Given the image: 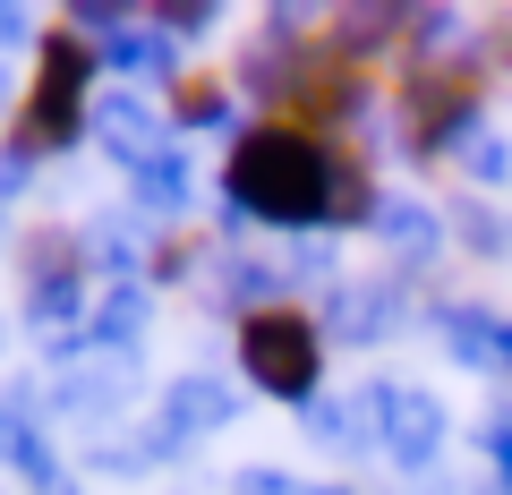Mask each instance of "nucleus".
<instances>
[{
    "label": "nucleus",
    "instance_id": "obj_1",
    "mask_svg": "<svg viewBox=\"0 0 512 495\" xmlns=\"http://www.w3.org/2000/svg\"><path fill=\"white\" fill-rule=\"evenodd\" d=\"M384 188L359 171L342 137L308 120H248V137L222 163V239L239 231H282V239H333L367 231Z\"/></svg>",
    "mask_w": 512,
    "mask_h": 495
},
{
    "label": "nucleus",
    "instance_id": "obj_2",
    "mask_svg": "<svg viewBox=\"0 0 512 495\" xmlns=\"http://www.w3.org/2000/svg\"><path fill=\"white\" fill-rule=\"evenodd\" d=\"M94 94H103V52H94L86 35H69V26H52L43 52H35L26 111H18V129H9V154H26V163L77 154L86 129H94Z\"/></svg>",
    "mask_w": 512,
    "mask_h": 495
},
{
    "label": "nucleus",
    "instance_id": "obj_3",
    "mask_svg": "<svg viewBox=\"0 0 512 495\" xmlns=\"http://www.w3.org/2000/svg\"><path fill=\"white\" fill-rule=\"evenodd\" d=\"M325 325H316L308 299H291V308H265L239 325V376H248L256 393H274V402L308 410L316 393H325Z\"/></svg>",
    "mask_w": 512,
    "mask_h": 495
},
{
    "label": "nucleus",
    "instance_id": "obj_4",
    "mask_svg": "<svg viewBox=\"0 0 512 495\" xmlns=\"http://www.w3.org/2000/svg\"><path fill=\"white\" fill-rule=\"evenodd\" d=\"M359 419H367V444H376L402 478H427L444 453H453V410H444L436 385L367 376V385H359Z\"/></svg>",
    "mask_w": 512,
    "mask_h": 495
},
{
    "label": "nucleus",
    "instance_id": "obj_5",
    "mask_svg": "<svg viewBox=\"0 0 512 495\" xmlns=\"http://www.w3.org/2000/svg\"><path fill=\"white\" fill-rule=\"evenodd\" d=\"M26 291H18V316L43 333V342H60V333H86V316H94V274H86V257H77V231L69 222H43V231H26Z\"/></svg>",
    "mask_w": 512,
    "mask_h": 495
},
{
    "label": "nucleus",
    "instance_id": "obj_6",
    "mask_svg": "<svg viewBox=\"0 0 512 495\" xmlns=\"http://www.w3.org/2000/svg\"><path fill=\"white\" fill-rule=\"evenodd\" d=\"M86 146H103L111 163L137 180L146 163H163V154L180 146V129H171V103H163V94H146V86H103V94H94Z\"/></svg>",
    "mask_w": 512,
    "mask_h": 495
},
{
    "label": "nucleus",
    "instance_id": "obj_7",
    "mask_svg": "<svg viewBox=\"0 0 512 495\" xmlns=\"http://www.w3.org/2000/svg\"><path fill=\"white\" fill-rule=\"evenodd\" d=\"M316 325H325L333 350H376L410 325V282L402 274H350L316 299Z\"/></svg>",
    "mask_w": 512,
    "mask_h": 495
},
{
    "label": "nucleus",
    "instance_id": "obj_8",
    "mask_svg": "<svg viewBox=\"0 0 512 495\" xmlns=\"http://www.w3.org/2000/svg\"><path fill=\"white\" fill-rule=\"evenodd\" d=\"M0 470L26 478L35 495H69V470H60V444H52V402L35 393V376L0 385Z\"/></svg>",
    "mask_w": 512,
    "mask_h": 495
},
{
    "label": "nucleus",
    "instance_id": "obj_9",
    "mask_svg": "<svg viewBox=\"0 0 512 495\" xmlns=\"http://www.w3.org/2000/svg\"><path fill=\"white\" fill-rule=\"evenodd\" d=\"M367 239H376V257L410 282V274H427V265L453 248V214L427 205V197H410V188H384L376 214H367Z\"/></svg>",
    "mask_w": 512,
    "mask_h": 495
},
{
    "label": "nucleus",
    "instance_id": "obj_10",
    "mask_svg": "<svg viewBox=\"0 0 512 495\" xmlns=\"http://www.w3.org/2000/svg\"><path fill=\"white\" fill-rule=\"evenodd\" d=\"M154 427L171 436V453H188V444L239 427V385L222 376V367H180V376L154 393Z\"/></svg>",
    "mask_w": 512,
    "mask_h": 495
},
{
    "label": "nucleus",
    "instance_id": "obj_11",
    "mask_svg": "<svg viewBox=\"0 0 512 495\" xmlns=\"http://www.w3.org/2000/svg\"><path fill=\"white\" fill-rule=\"evenodd\" d=\"M436 342L470 376H512V316L487 299H436Z\"/></svg>",
    "mask_w": 512,
    "mask_h": 495
},
{
    "label": "nucleus",
    "instance_id": "obj_12",
    "mask_svg": "<svg viewBox=\"0 0 512 495\" xmlns=\"http://www.w3.org/2000/svg\"><path fill=\"white\" fill-rule=\"evenodd\" d=\"M137 402V359H86V367H69V376H60L52 385V410H69V419H86V427H120V410Z\"/></svg>",
    "mask_w": 512,
    "mask_h": 495
},
{
    "label": "nucleus",
    "instance_id": "obj_13",
    "mask_svg": "<svg viewBox=\"0 0 512 495\" xmlns=\"http://www.w3.org/2000/svg\"><path fill=\"white\" fill-rule=\"evenodd\" d=\"M103 69H111V77H137L146 94H154V86H171V94L188 86V52L163 35V18H154V9L128 26V35H111V43H103Z\"/></svg>",
    "mask_w": 512,
    "mask_h": 495
},
{
    "label": "nucleus",
    "instance_id": "obj_14",
    "mask_svg": "<svg viewBox=\"0 0 512 495\" xmlns=\"http://www.w3.org/2000/svg\"><path fill=\"white\" fill-rule=\"evenodd\" d=\"M146 325H154V282H111L86 316V350L94 359H146Z\"/></svg>",
    "mask_w": 512,
    "mask_h": 495
},
{
    "label": "nucleus",
    "instance_id": "obj_15",
    "mask_svg": "<svg viewBox=\"0 0 512 495\" xmlns=\"http://www.w3.org/2000/svg\"><path fill=\"white\" fill-rule=\"evenodd\" d=\"M128 214L146 222V231H180V222L197 214V163H188L180 146H171L163 163H146L128 180Z\"/></svg>",
    "mask_w": 512,
    "mask_h": 495
},
{
    "label": "nucleus",
    "instance_id": "obj_16",
    "mask_svg": "<svg viewBox=\"0 0 512 495\" xmlns=\"http://www.w3.org/2000/svg\"><path fill=\"white\" fill-rule=\"evenodd\" d=\"M171 129L239 146V137H248V120H239V86H231V77H188V86L171 94Z\"/></svg>",
    "mask_w": 512,
    "mask_h": 495
},
{
    "label": "nucleus",
    "instance_id": "obj_17",
    "mask_svg": "<svg viewBox=\"0 0 512 495\" xmlns=\"http://www.w3.org/2000/svg\"><path fill=\"white\" fill-rule=\"evenodd\" d=\"M299 436H308L316 453H376V444H367V419H359V393H333V385L299 410Z\"/></svg>",
    "mask_w": 512,
    "mask_h": 495
},
{
    "label": "nucleus",
    "instance_id": "obj_18",
    "mask_svg": "<svg viewBox=\"0 0 512 495\" xmlns=\"http://www.w3.org/2000/svg\"><path fill=\"white\" fill-rule=\"evenodd\" d=\"M453 180L461 188H478V197H495V188H512V137L495 129H478V137H461V154H453Z\"/></svg>",
    "mask_w": 512,
    "mask_h": 495
},
{
    "label": "nucleus",
    "instance_id": "obj_19",
    "mask_svg": "<svg viewBox=\"0 0 512 495\" xmlns=\"http://www.w3.org/2000/svg\"><path fill=\"white\" fill-rule=\"evenodd\" d=\"M453 248L504 265V257H512V214H504V205H487V197H461V205H453Z\"/></svg>",
    "mask_w": 512,
    "mask_h": 495
},
{
    "label": "nucleus",
    "instance_id": "obj_20",
    "mask_svg": "<svg viewBox=\"0 0 512 495\" xmlns=\"http://www.w3.org/2000/svg\"><path fill=\"white\" fill-rule=\"evenodd\" d=\"M231 495H350V487H333V478H299V470H274V461H248V470L231 478Z\"/></svg>",
    "mask_w": 512,
    "mask_h": 495
},
{
    "label": "nucleus",
    "instance_id": "obj_21",
    "mask_svg": "<svg viewBox=\"0 0 512 495\" xmlns=\"http://www.w3.org/2000/svg\"><path fill=\"white\" fill-rule=\"evenodd\" d=\"M154 18H163V35L188 52V43H214V35H222V18H231V9H214V0H163Z\"/></svg>",
    "mask_w": 512,
    "mask_h": 495
},
{
    "label": "nucleus",
    "instance_id": "obj_22",
    "mask_svg": "<svg viewBox=\"0 0 512 495\" xmlns=\"http://www.w3.org/2000/svg\"><path fill=\"white\" fill-rule=\"evenodd\" d=\"M478 444H487L495 495H512V402H495V410H487V427H478Z\"/></svg>",
    "mask_w": 512,
    "mask_h": 495
},
{
    "label": "nucleus",
    "instance_id": "obj_23",
    "mask_svg": "<svg viewBox=\"0 0 512 495\" xmlns=\"http://www.w3.org/2000/svg\"><path fill=\"white\" fill-rule=\"evenodd\" d=\"M43 35H52V26H43L35 9H18V0H0V60H18V52H43Z\"/></svg>",
    "mask_w": 512,
    "mask_h": 495
},
{
    "label": "nucleus",
    "instance_id": "obj_24",
    "mask_svg": "<svg viewBox=\"0 0 512 495\" xmlns=\"http://www.w3.org/2000/svg\"><path fill=\"white\" fill-rule=\"evenodd\" d=\"M18 111H26V86H18V60H0V120L18 129Z\"/></svg>",
    "mask_w": 512,
    "mask_h": 495
},
{
    "label": "nucleus",
    "instance_id": "obj_25",
    "mask_svg": "<svg viewBox=\"0 0 512 495\" xmlns=\"http://www.w3.org/2000/svg\"><path fill=\"white\" fill-rule=\"evenodd\" d=\"M0 222H9V214H0Z\"/></svg>",
    "mask_w": 512,
    "mask_h": 495
}]
</instances>
